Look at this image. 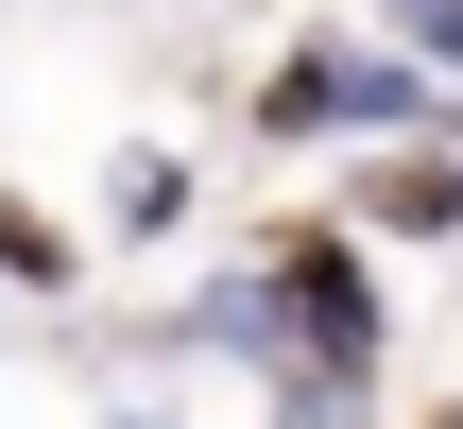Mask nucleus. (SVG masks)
<instances>
[{"instance_id": "nucleus-2", "label": "nucleus", "mask_w": 463, "mask_h": 429, "mask_svg": "<svg viewBox=\"0 0 463 429\" xmlns=\"http://www.w3.org/2000/svg\"><path fill=\"white\" fill-rule=\"evenodd\" d=\"M344 241H463V155L447 138H430V155H412V138L361 155V172H344Z\"/></svg>"}, {"instance_id": "nucleus-4", "label": "nucleus", "mask_w": 463, "mask_h": 429, "mask_svg": "<svg viewBox=\"0 0 463 429\" xmlns=\"http://www.w3.org/2000/svg\"><path fill=\"white\" fill-rule=\"evenodd\" d=\"M0 275H17V292H69V224H34L17 189H0Z\"/></svg>"}, {"instance_id": "nucleus-5", "label": "nucleus", "mask_w": 463, "mask_h": 429, "mask_svg": "<svg viewBox=\"0 0 463 429\" xmlns=\"http://www.w3.org/2000/svg\"><path fill=\"white\" fill-rule=\"evenodd\" d=\"M395 34H412V52H430V69L463 86V0H395Z\"/></svg>"}, {"instance_id": "nucleus-1", "label": "nucleus", "mask_w": 463, "mask_h": 429, "mask_svg": "<svg viewBox=\"0 0 463 429\" xmlns=\"http://www.w3.org/2000/svg\"><path fill=\"white\" fill-rule=\"evenodd\" d=\"M344 120H430V86L395 52H344V34H309L292 69H258V138H344Z\"/></svg>"}, {"instance_id": "nucleus-3", "label": "nucleus", "mask_w": 463, "mask_h": 429, "mask_svg": "<svg viewBox=\"0 0 463 429\" xmlns=\"http://www.w3.org/2000/svg\"><path fill=\"white\" fill-rule=\"evenodd\" d=\"M103 224H120V241H172V224H189V155H120V172H103Z\"/></svg>"}]
</instances>
